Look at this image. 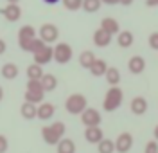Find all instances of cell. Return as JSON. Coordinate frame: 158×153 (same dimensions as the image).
I'll return each instance as SVG.
<instances>
[{"instance_id": "obj_2", "label": "cell", "mask_w": 158, "mask_h": 153, "mask_svg": "<svg viewBox=\"0 0 158 153\" xmlns=\"http://www.w3.org/2000/svg\"><path fill=\"white\" fill-rule=\"evenodd\" d=\"M122 101H124V92H122V88H118V85H115L106 92V96L102 99V108L106 112H115L120 108Z\"/></svg>"}, {"instance_id": "obj_37", "label": "cell", "mask_w": 158, "mask_h": 153, "mask_svg": "<svg viewBox=\"0 0 158 153\" xmlns=\"http://www.w3.org/2000/svg\"><path fill=\"white\" fill-rule=\"evenodd\" d=\"M133 2H135V0H118V4H122V6H126V7H128V6H131Z\"/></svg>"}, {"instance_id": "obj_29", "label": "cell", "mask_w": 158, "mask_h": 153, "mask_svg": "<svg viewBox=\"0 0 158 153\" xmlns=\"http://www.w3.org/2000/svg\"><path fill=\"white\" fill-rule=\"evenodd\" d=\"M61 4L67 11H79L83 6V0H61Z\"/></svg>"}, {"instance_id": "obj_25", "label": "cell", "mask_w": 158, "mask_h": 153, "mask_svg": "<svg viewBox=\"0 0 158 153\" xmlns=\"http://www.w3.org/2000/svg\"><path fill=\"white\" fill-rule=\"evenodd\" d=\"M95 58H97V56L94 54V51H83L79 54V65L88 70L90 67H92V63L95 61Z\"/></svg>"}, {"instance_id": "obj_38", "label": "cell", "mask_w": 158, "mask_h": 153, "mask_svg": "<svg viewBox=\"0 0 158 153\" xmlns=\"http://www.w3.org/2000/svg\"><path fill=\"white\" fill-rule=\"evenodd\" d=\"M43 2H45L47 6H56V4H59V2H61V0H43Z\"/></svg>"}, {"instance_id": "obj_4", "label": "cell", "mask_w": 158, "mask_h": 153, "mask_svg": "<svg viewBox=\"0 0 158 153\" xmlns=\"http://www.w3.org/2000/svg\"><path fill=\"white\" fill-rule=\"evenodd\" d=\"M86 106H88V99L83 94H70L65 101V110L72 115H79Z\"/></svg>"}, {"instance_id": "obj_27", "label": "cell", "mask_w": 158, "mask_h": 153, "mask_svg": "<svg viewBox=\"0 0 158 153\" xmlns=\"http://www.w3.org/2000/svg\"><path fill=\"white\" fill-rule=\"evenodd\" d=\"M97 151L99 153H115V142L111 139H101L97 142Z\"/></svg>"}, {"instance_id": "obj_6", "label": "cell", "mask_w": 158, "mask_h": 153, "mask_svg": "<svg viewBox=\"0 0 158 153\" xmlns=\"http://www.w3.org/2000/svg\"><path fill=\"white\" fill-rule=\"evenodd\" d=\"M38 36L43 40V43H47V45H52V43H56L59 40V29L58 25H54V23H43L41 27L38 29Z\"/></svg>"}, {"instance_id": "obj_41", "label": "cell", "mask_w": 158, "mask_h": 153, "mask_svg": "<svg viewBox=\"0 0 158 153\" xmlns=\"http://www.w3.org/2000/svg\"><path fill=\"white\" fill-rule=\"evenodd\" d=\"M6 2H7V4H18L20 0H6Z\"/></svg>"}, {"instance_id": "obj_18", "label": "cell", "mask_w": 158, "mask_h": 153, "mask_svg": "<svg viewBox=\"0 0 158 153\" xmlns=\"http://www.w3.org/2000/svg\"><path fill=\"white\" fill-rule=\"evenodd\" d=\"M110 43H111V34H108L106 31H102L99 27L95 32H94V45H97V47H108Z\"/></svg>"}, {"instance_id": "obj_28", "label": "cell", "mask_w": 158, "mask_h": 153, "mask_svg": "<svg viewBox=\"0 0 158 153\" xmlns=\"http://www.w3.org/2000/svg\"><path fill=\"white\" fill-rule=\"evenodd\" d=\"M101 6H102L101 0H83L81 9L86 11V13H97V11L101 9Z\"/></svg>"}, {"instance_id": "obj_24", "label": "cell", "mask_w": 158, "mask_h": 153, "mask_svg": "<svg viewBox=\"0 0 158 153\" xmlns=\"http://www.w3.org/2000/svg\"><path fill=\"white\" fill-rule=\"evenodd\" d=\"M23 97H25V101H27V103L40 104V103L45 99V92H43V90H27V88H25Z\"/></svg>"}, {"instance_id": "obj_15", "label": "cell", "mask_w": 158, "mask_h": 153, "mask_svg": "<svg viewBox=\"0 0 158 153\" xmlns=\"http://www.w3.org/2000/svg\"><path fill=\"white\" fill-rule=\"evenodd\" d=\"M0 74H2V78L4 79H7V81H13V79H16L20 74V69L16 63H11V61H7V63H4L2 65V70H0Z\"/></svg>"}, {"instance_id": "obj_7", "label": "cell", "mask_w": 158, "mask_h": 153, "mask_svg": "<svg viewBox=\"0 0 158 153\" xmlns=\"http://www.w3.org/2000/svg\"><path fill=\"white\" fill-rule=\"evenodd\" d=\"M79 117H81V122L85 124V128L86 126H101V121H102L101 112L97 108H92V106H86L83 112L79 113Z\"/></svg>"}, {"instance_id": "obj_36", "label": "cell", "mask_w": 158, "mask_h": 153, "mask_svg": "<svg viewBox=\"0 0 158 153\" xmlns=\"http://www.w3.org/2000/svg\"><path fill=\"white\" fill-rule=\"evenodd\" d=\"M102 4H106V6H117L118 0H101Z\"/></svg>"}, {"instance_id": "obj_39", "label": "cell", "mask_w": 158, "mask_h": 153, "mask_svg": "<svg viewBox=\"0 0 158 153\" xmlns=\"http://www.w3.org/2000/svg\"><path fill=\"white\" fill-rule=\"evenodd\" d=\"M153 135H155V141H158V124L155 126V130H153Z\"/></svg>"}, {"instance_id": "obj_21", "label": "cell", "mask_w": 158, "mask_h": 153, "mask_svg": "<svg viewBox=\"0 0 158 153\" xmlns=\"http://www.w3.org/2000/svg\"><path fill=\"white\" fill-rule=\"evenodd\" d=\"M76 142L69 139V137H63L58 144H56V153H76Z\"/></svg>"}, {"instance_id": "obj_14", "label": "cell", "mask_w": 158, "mask_h": 153, "mask_svg": "<svg viewBox=\"0 0 158 153\" xmlns=\"http://www.w3.org/2000/svg\"><path fill=\"white\" fill-rule=\"evenodd\" d=\"M85 139L90 144H97L101 139H104V132L101 130V126H86L85 130Z\"/></svg>"}, {"instance_id": "obj_32", "label": "cell", "mask_w": 158, "mask_h": 153, "mask_svg": "<svg viewBox=\"0 0 158 153\" xmlns=\"http://www.w3.org/2000/svg\"><path fill=\"white\" fill-rule=\"evenodd\" d=\"M144 153H158V141H149L144 148Z\"/></svg>"}, {"instance_id": "obj_40", "label": "cell", "mask_w": 158, "mask_h": 153, "mask_svg": "<svg viewBox=\"0 0 158 153\" xmlns=\"http://www.w3.org/2000/svg\"><path fill=\"white\" fill-rule=\"evenodd\" d=\"M2 99H4V88L0 87V101H2Z\"/></svg>"}, {"instance_id": "obj_11", "label": "cell", "mask_w": 158, "mask_h": 153, "mask_svg": "<svg viewBox=\"0 0 158 153\" xmlns=\"http://www.w3.org/2000/svg\"><path fill=\"white\" fill-rule=\"evenodd\" d=\"M56 113V106L52 103H47V101H41L36 106V119H41V121H49L50 117H54Z\"/></svg>"}, {"instance_id": "obj_31", "label": "cell", "mask_w": 158, "mask_h": 153, "mask_svg": "<svg viewBox=\"0 0 158 153\" xmlns=\"http://www.w3.org/2000/svg\"><path fill=\"white\" fill-rule=\"evenodd\" d=\"M25 88H27V90H43V88H41V83H40V79H27Z\"/></svg>"}, {"instance_id": "obj_34", "label": "cell", "mask_w": 158, "mask_h": 153, "mask_svg": "<svg viewBox=\"0 0 158 153\" xmlns=\"http://www.w3.org/2000/svg\"><path fill=\"white\" fill-rule=\"evenodd\" d=\"M6 51H7V43H6V40H4V38H0V56H2Z\"/></svg>"}, {"instance_id": "obj_5", "label": "cell", "mask_w": 158, "mask_h": 153, "mask_svg": "<svg viewBox=\"0 0 158 153\" xmlns=\"http://www.w3.org/2000/svg\"><path fill=\"white\" fill-rule=\"evenodd\" d=\"M36 38V29L32 25H22L18 29V47L23 52H31L32 47V40Z\"/></svg>"}, {"instance_id": "obj_3", "label": "cell", "mask_w": 158, "mask_h": 153, "mask_svg": "<svg viewBox=\"0 0 158 153\" xmlns=\"http://www.w3.org/2000/svg\"><path fill=\"white\" fill-rule=\"evenodd\" d=\"M74 56V51L67 41H58L54 47H52V60L59 63V65H67Z\"/></svg>"}, {"instance_id": "obj_20", "label": "cell", "mask_w": 158, "mask_h": 153, "mask_svg": "<svg viewBox=\"0 0 158 153\" xmlns=\"http://www.w3.org/2000/svg\"><path fill=\"white\" fill-rule=\"evenodd\" d=\"M90 74L94 76V78H101V76H104L106 70H108V65H106V61L101 60V58H95V61L92 63V67L88 69Z\"/></svg>"}, {"instance_id": "obj_16", "label": "cell", "mask_w": 158, "mask_h": 153, "mask_svg": "<svg viewBox=\"0 0 158 153\" xmlns=\"http://www.w3.org/2000/svg\"><path fill=\"white\" fill-rule=\"evenodd\" d=\"M135 41V36L131 31H118L117 32V43L120 49H129Z\"/></svg>"}, {"instance_id": "obj_9", "label": "cell", "mask_w": 158, "mask_h": 153, "mask_svg": "<svg viewBox=\"0 0 158 153\" xmlns=\"http://www.w3.org/2000/svg\"><path fill=\"white\" fill-rule=\"evenodd\" d=\"M32 58H34V63H38V65H47L52 61V45H43L41 49L32 52Z\"/></svg>"}, {"instance_id": "obj_33", "label": "cell", "mask_w": 158, "mask_h": 153, "mask_svg": "<svg viewBox=\"0 0 158 153\" xmlns=\"http://www.w3.org/2000/svg\"><path fill=\"white\" fill-rule=\"evenodd\" d=\"M7 148H9V141H7V137L0 133V153H6L7 151Z\"/></svg>"}, {"instance_id": "obj_26", "label": "cell", "mask_w": 158, "mask_h": 153, "mask_svg": "<svg viewBox=\"0 0 158 153\" xmlns=\"http://www.w3.org/2000/svg\"><path fill=\"white\" fill-rule=\"evenodd\" d=\"M25 74H27V79H41V76H43L45 72H43V67H41V65L31 63L29 67L25 69Z\"/></svg>"}, {"instance_id": "obj_17", "label": "cell", "mask_w": 158, "mask_h": 153, "mask_svg": "<svg viewBox=\"0 0 158 153\" xmlns=\"http://www.w3.org/2000/svg\"><path fill=\"white\" fill-rule=\"evenodd\" d=\"M40 83H41V88H43L45 94H47V92H54L58 88V78H56L54 74H43L41 79H40Z\"/></svg>"}, {"instance_id": "obj_35", "label": "cell", "mask_w": 158, "mask_h": 153, "mask_svg": "<svg viewBox=\"0 0 158 153\" xmlns=\"http://www.w3.org/2000/svg\"><path fill=\"white\" fill-rule=\"evenodd\" d=\"M146 6H148V7H156L158 0H146Z\"/></svg>"}, {"instance_id": "obj_22", "label": "cell", "mask_w": 158, "mask_h": 153, "mask_svg": "<svg viewBox=\"0 0 158 153\" xmlns=\"http://www.w3.org/2000/svg\"><path fill=\"white\" fill-rule=\"evenodd\" d=\"M20 113H22V117L23 119H36V104L34 103H22V106H20Z\"/></svg>"}, {"instance_id": "obj_1", "label": "cell", "mask_w": 158, "mask_h": 153, "mask_svg": "<svg viewBox=\"0 0 158 153\" xmlns=\"http://www.w3.org/2000/svg\"><path fill=\"white\" fill-rule=\"evenodd\" d=\"M67 132V126L63 121H54L50 126H43L41 128V139L43 142L49 144V146H56V144L65 137Z\"/></svg>"}, {"instance_id": "obj_12", "label": "cell", "mask_w": 158, "mask_h": 153, "mask_svg": "<svg viewBox=\"0 0 158 153\" xmlns=\"http://www.w3.org/2000/svg\"><path fill=\"white\" fill-rule=\"evenodd\" d=\"M0 13L4 15V18L7 22H18L20 16H22V7L18 4H7L6 7H2Z\"/></svg>"}, {"instance_id": "obj_19", "label": "cell", "mask_w": 158, "mask_h": 153, "mask_svg": "<svg viewBox=\"0 0 158 153\" xmlns=\"http://www.w3.org/2000/svg\"><path fill=\"white\" fill-rule=\"evenodd\" d=\"M101 29L106 31L108 34H117L118 31H120V25H118V22L115 18H111V16H106V18H102L101 20Z\"/></svg>"}, {"instance_id": "obj_10", "label": "cell", "mask_w": 158, "mask_h": 153, "mask_svg": "<svg viewBox=\"0 0 158 153\" xmlns=\"http://www.w3.org/2000/svg\"><path fill=\"white\" fill-rule=\"evenodd\" d=\"M148 108H149V103L144 96H135L131 99V103H129V110L135 115H144V113L148 112Z\"/></svg>"}, {"instance_id": "obj_13", "label": "cell", "mask_w": 158, "mask_h": 153, "mask_svg": "<svg viewBox=\"0 0 158 153\" xmlns=\"http://www.w3.org/2000/svg\"><path fill=\"white\" fill-rule=\"evenodd\" d=\"M128 70L131 72V74H135V76H138V74H142V72L146 70V60L142 58V56H131L128 60Z\"/></svg>"}, {"instance_id": "obj_8", "label": "cell", "mask_w": 158, "mask_h": 153, "mask_svg": "<svg viewBox=\"0 0 158 153\" xmlns=\"http://www.w3.org/2000/svg\"><path fill=\"white\" fill-rule=\"evenodd\" d=\"M113 142H115V151L117 153H128L133 148V135L129 132H120Z\"/></svg>"}, {"instance_id": "obj_30", "label": "cell", "mask_w": 158, "mask_h": 153, "mask_svg": "<svg viewBox=\"0 0 158 153\" xmlns=\"http://www.w3.org/2000/svg\"><path fill=\"white\" fill-rule=\"evenodd\" d=\"M148 43H149V47H151L153 51H158V31H156V32H151V34H149Z\"/></svg>"}, {"instance_id": "obj_23", "label": "cell", "mask_w": 158, "mask_h": 153, "mask_svg": "<svg viewBox=\"0 0 158 153\" xmlns=\"http://www.w3.org/2000/svg\"><path fill=\"white\" fill-rule=\"evenodd\" d=\"M104 78H106V83H108L110 87H115L120 83V70H118L117 67H108V70L104 74Z\"/></svg>"}]
</instances>
